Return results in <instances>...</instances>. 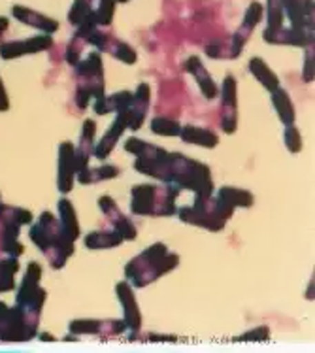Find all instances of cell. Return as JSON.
Returning a JSON list of instances; mask_svg holds the SVG:
<instances>
[{"label": "cell", "instance_id": "obj_6", "mask_svg": "<svg viewBox=\"0 0 315 353\" xmlns=\"http://www.w3.org/2000/svg\"><path fill=\"white\" fill-rule=\"evenodd\" d=\"M30 221H32V214L29 210L0 204V253H6L10 257L21 255L23 245L17 242L19 227Z\"/></svg>", "mask_w": 315, "mask_h": 353}, {"label": "cell", "instance_id": "obj_14", "mask_svg": "<svg viewBox=\"0 0 315 353\" xmlns=\"http://www.w3.org/2000/svg\"><path fill=\"white\" fill-rule=\"evenodd\" d=\"M99 206H101L102 212L112 219L114 229L121 234L123 240H132V238H136V229H134V225L130 223L129 219L123 216L121 212H119V208H117V204H115L110 196H102L101 201H99Z\"/></svg>", "mask_w": 315, "mask_h": 353}, {"label": "cell", "instance_id": "obj_16", "mask_svg": "<svg viewBox=\"0 0 315 353\" xmlns=\"http://www.w3.org/2000/svg\"><path fill=\"white\" fill-rule=\"evenodd\" d=\"M12 15H14L17 21L25 23V25H30V27H34V29L45 30L48 34L51 32H57L59 30V23L55 19H51L48 15L38 14L34 10H30V8H23V6H14L12 8Z\"/></svg>", "mask_w": 315, "mask_h": 353}, {"label": "cell", "instance_id": "obj_1", "mask_svg": "<svg viewBox=\"0 0 315 353\" xmlns=\"http://www.w3.org/2000/svg\"><path fill=\"white\" fill-rule=\"evenodd\" d=\"M30 238L43 255L48 257L53 268H63L74 253V238L61 219L51 212H43L36 225L30 229Z\"/></svg>", "mask_w": 315, "mask_h": 353}, {"label": "cell", "instance_id": "obj_31", "mask_svg": "<svg viewBox=\"0 0 315 353\" xmlns=\"http://www.w3.org/2000/svg\"><path fill=\"white\" fill-rule=\"evenodd\" d=\"M257 331H250V334H245V336H242L240 340H266L268 339V329L261 331V334H257Z\"/></svg>", "mask_w": 315, "mask_h": 353}, {"label": "cell", "instance_id": "obj_21", "mask_svg": "<svg viewBox=\"0 0 315 353\" xmlns=\"http://www.w3.org/2000/svg\"><path fill=\"white\" fill-rule=\"evenodd\" d=\"M179 134L183 138V142L187 144H199L204 148H215L219 138L215 137L212 130L201 129V127H194V125H187L183 129L179 130Z\"/></svg>", "mask_w": 315, "mask_h": 353}, {"label": "cell", "instance_id": "obj_26", "mask_svg": "<svg viewBox=\"0 0 315 353\" xmlns=\"http://www.w3.org/2000/svg\"><path fill=\"white\" fill-rule=\"evenodd\" d=\"M59 219L63 221L68 232L72 234V238L76 240L79 236V225H78V217H76V212H74V206L68 199H61L59 202Z\"/></svg>", "mask_w": 315, "mask_h": 353}, {"label": "cell", "instance_id": "obj_5", "mask_svg": "<svg viewBox=\"0 0 315 353\" xmlns=\"http://www.w3.org/2000/svg\"><path fill=\"white\" fill-rule=\"evenodd\" d=\"M179 217L185 223L199 225L210 231H221L230 214L217 202V199L210 196H196L193 206L179 210Z\"/></svg>", "mask_w": 315, "mask_h": 353}, {"label": "cell", "instance_id": "obj_22", "mask_svg": "<svg viewBox=\"0 0 315 353\" xmlns=\"http://www.w3.org/2000/svg\"><path fill=\"white\" fill-rule=\"evenodd\" d=\"M250 70L253 74H255V78L263 83V85L268 89V91H276L278 87H280V79H278V76L268 68V66L265 65V61L263 59H251L250 61Z\"/></svg>", "mask_w": 315, "mask_h": 353}, {"label": "cell", "instance_id": "obj_30", "mask_svg": "<svg viewBox=\"0 0 315 353\" xmlns=\"http://www.w3.org/2000/svg\"><path fill=\"white\" fill-rule=\"evenodd\" d=\"M304 79L312 81L314 79V48L306 55V66H304Z\"/></svg>", "mask_w": 315, "mask_h": 353}, {"label": "cell", "instance_id": "obj_28", "mask_svg": "<svg viewBox=\"0 0 315 353\" xmlns=\"http://www.w3.org/2000/svg\"><path fill=\"white\" fill-rule=\"evenodd\" d=\"M151 130L157 132V134H163V137H176V134H179L181 127H179V123L174 121V119L155 117V119L151 121Z\"/></svg>", "mask_w": 315, "mask_h": 353}, {"label": "cell", "instance_id": "obj_29", "mask_svg": "<svg viewBox=\"0 0 315 353\" xmlns=\"http://www.w3.org/2000/svg\"><path fill=\"white\" fill-rule=\"evenodd\" d=\"M283 140H285L287 148L291 150V153H298L302 150V138L298 129H294L291 125H287L285 134H283Z\"/></svg>", "mask_w": 315, "mask_h": 353}, {"label": "cell", "instance_id": "obj_3", "mask_svg": "<svg viewBox=\"0 0 315 353\" xmlns=\"http://www.w3.org/2000/svg\"><path fill=\"white\" fill-rule=\"evenodd\" d=\"M178 188L161 185H136L132 189L130 210L136 216H172L176 214L174 202L178 199Z\"/></svg>", "mask_w": 315, "mask_h": 353}, {"label": "cell", "instance_id": "obj_24", "mask_svg": "<svg viewBox=\"0 0 315 353\" xmlns=\"http://www.w3.org/2000/svg\"><path fill=\"white\" fill-rule=\"evenodd\" d=\"M272 102L274 106H276V110H278V114H280L281 121L285 123V125H293L294 108L285 89H280V87H278L276 91H272Z\"/></svg>", "mask_w": 315, "mask_h": 353}, {"label": "cell", "instance_id": "obj_32", "mask_svg": "<svg viewBox=\"0 0 315 353\" xmlns=\"http://www.w3.org/2000/svg\"><path fill=\"white\" fill-rule=\"evenodd\" d=\"M10 108V101H8L6 91H4V85H2V79H0V112Z\"/></svg>", "mask_w": 315, "mask_h": 353}, {"label": "cell", "instance_id": "obj_33", "mask_svg": "<svg viewBox=\"0 0 315 353\" xmlns=\"http://www.w3.org/2000/svg\"><path fill=\"white\" fill-rule=\"evenodd\" d=\"M8 25H10V21H8L6 17H0V38H2V34L6 32Z\"/></svg>", "mask_w": 315, "mask_h": 353}, {"label": "cell", "instance_id": "obj_8", "mask_svg": "<svg viewBox=\"0 0 315 353\" xmlns=\"http://www.w3.org/2000/svg\"><path fill=\"white\" fill-rule=\"evenodd\" d=\"M117 0H76L68 12V21L74 27L93 25L108 27L114 19V10Z\"/></svg>", "mask_w": 315, "mask_h": 353}, {"label": "cell", "instance_id": "obj_34", "mask_svg": "<svg viewBox=\"0 0 315 353\" xmlns=\"http://www.w3.org/2000/svg\"><path fill=\"white\" fill-rule=\"evenodd\" d=\"M117 2H127V0H117Z\"/></svg>", "mask_w": 315, "mask_h": 353}, {"label": "cell", "instance_id": "obj_17", "mask_svg": "<svg viewBox=\"0 0 315 353\" xmlns=\"http://www.w3.org/2000/svg\"><path fill=\"white\" fill-rule=\"evenodd\" d=\"M115 291H117V296H119V301L123 303V308H125V325H127V329L136 332L140 329L142 319H140V310H138V304L134 301L132 291H130L127 283H119L115 288Z\"/></svg>", "mask_w": 315, "mask_h": 353}, {"label": "cell", "instance_id": "obj_15", "mask_svg": "<svg viewBox=\"0 0 315 353\" xmlns=\"http://www.w3.org/2000/svg\"><path fill=\"white\" fill-rule=\"evenodd\" d=\"M94 130H96V125H94L93 119H87L85 125H83V130H81V140H79L78 150H74L76 172L78 174L85 172L89 168V157H91V152H93Z\"/></svg>", "mask_w": 315, "mask_h": 353}, {"label": "cell", "instance_id": "obj_20", "mask_svg": "<svg viewBox=\"0 0 315 353\" xmlns=\"http://www.w3.org/2000/svg\"><path fill=\"white\" fill-rule=\"evenodd\" d=\"M125 129H127V123L123 121L121 117L117 116V119H115L114 125L110 127V130H108L106 134H104V138L101 140V144L96 145V148H93L94 157L106 159L108 155L112 153V150L115 148V144H117L119 137H121L123 132H125Z\"/></svg>", "mask_w": 315, "mask_h": 353}, {"label": "cell", "instance_id": "obj_13", "mask_svg": "<svg viewBox=\"0 0 315 353\" xmlns=\"http://www.w3.org/2000/svg\"><path fill=\"white\" fill-rule=\"evenodd\" d=\"M221 102H223V119L221 129L230 134L236 130V79L227 76L221 85Z\"/></svg>", "mask_w": 315, "mask_h": 353}, {"label": "cell", "instance_id": "obj_19", "mask_svg": "<svg viewBox=\"0 0 315 353\" xmlns=\"http://www.w3.org/2000/svg\"><path fill=\"white\" fill-rule=\"evenodd\" d=\"M217 202L232 216V210L236 208V206H244V208L245 206H251L253 204V195L247 193V191H242V189L223 188L219 191Z\"/></svg>", "mask_w": 315, "mask_h": 353}, {"label": "cell", "instance_id": "obj_18", "mask_svg": "<svg viewBox=\"0 0 315 353\" xmlns=\"http://www.w3.org/2000/svg\"><path fill=\"white\" fill-rule=\"evenodd\" d=\"M185 70L189 74H193L194 79H196V83L201 85V91L204 93L206 99H215L217 97V85H215V81L212 79V76L208 74V70L202 66L201 59L199 57H191L185 61Z\"/></svg>", "mask_w": 315, "mask_h": 353}, {"label": "cell", "instance_id": "obj_27", "mask_svg": "<svg viewBox=\"0 0 315 353\" xmlns=\"http://www.w3.org/2000/svg\"><path fill=\"white\" fill-rule=\"evenodd\" d=\"M119 174V168H115L114 165H104L101 168H87L85 172L78 174V178L81 183H96V181L110 180V178H115Z\"/></svg>", "mask_w": 315, "mask_h": 353}, {"label": "cell", "instance_id": "obj_11", "mask_svg": "<svg viewBox=\"0 0 315 353\" xmlns=\"http://www.w3.org/2000/svg\"><path fill=\"white\" fill-rule=\"evenodd\" d=\"M53 46V38L50 34L42 37H32L29 40H19V42H8L0 46V57L2 59H17L29 53H38V51L50 50Z\"/></svg>", "mask_w": 315, "mask_h": 353}, {"label": "cell", "instance_id": "obj_12", "mask_svg": "<svg viewBox=\"0 0 315 353\" xmlns=\"http://www.w3.org/2000/svg\"><path fill=\"white\" fill-rule=\"evenodd\" d=\"M74 145L70 142H63L59 148V172H57V185L59 191L66 195L70 193L74 185V176H76V159H74Z\"/></svg>", "mask_w": 315, "mask_h": 353}, {"label": "cell", "instance_id": "obj_25", "mask_svg": "<svg viewBox=\"0 0 315 353\" xmlns=\"http://www.w3.org/2000/svg\"><path fill=\"white\" fill-rule=\"evenodd\" d=\"M17 270H19V261H17V257L0 259V293L15 288L14 276Z\"/></svg>", "mask_w": 315, "mask_h": 353}, {"label": "cell", "instance_id": "obj_2", "mask_svg": "<svg viewBox=\"0 0 315 353\" xmlns=\"http://www.w3.org/2000/svg\"><path fill=\"white\" fill-rule=\"evenodd\" d=\"M178 255L168 253L165 244H153L148 252L138 255L136 259L127 265V278L132 285L142 288L178 267Z\"/></svg>", "mask_w": 315, "mask_h": 353}, {"label": "cell", "instance_id": "obj_23", "mask_svg": "<svg viewBox=\"0 0 315 353\" xmlns=\"http://www.w3.org/2000/svg\"><path fill=\"white\" fill-rule=\"evenodd\" d=\"M121 234L112 229V231H94L85 238V245L91 250H104V248H114L121 244Z\"/></svg>", "mask_w": 315, "mask_h": 353}, {"label": "cell", "instance_id": "obj_10", "mask_svg": "<svg viewBox=\"0 0 315 353\" xmlns=\"http://www.w3.org/2000/svg\"><path fill=\"white\" fill-rule=\"evenodd\" d=\"M261 17H263V4L251 2V6L247 8V12H245V17L244 21H242V25H240V29L236 30V34L230 40V59L238 57V55L242 53L245 42H247L251 34H253V29L257 27V23L261 21Z\"/></svg>", "mask_w": 315, "mask_h": 353}, {"label": "cell", "instance_id": "obj_4", "mask_svg": "<svg viewBox=\"0 0 315 353\" xmlns=\"http://www.w3.org/2000/svg\"><path fill=\"white\" fill-rule=\"evenodd\" d=\"M76 81H78V93H76L78 108H87L91 97H94V99L104 97L101 53L94 51L83 63L76 65Z\"/></svg>", "mask_w": 315, "mask_h": 353}, {"label": "cell", "instance_id": "obj_7", "mask_svg": "<svg viewBox=\"0 0 315 353\" xmlns=\"http://www.w3.org/2000/svg\"><path fill=\"white\" fill-rule=\"evenodd\" d=\"M38 331V323L30 319L25 312L15 304L8 306L0 303V340L2 342H27Z\"/></svg>", "mask_w": 315, "mask_h": 353}, {"label": "cell", "instance_id": "obj_9", "mask_svg": "<svg viewBox=\"0 0 315 353\" xmlns=\"http://www.w3.org/2000/svg\"><path fill=\"white\" fill-rule=\"evenodd\" d=\"M76 34L83 38L85 43H93L101 51H106L112 57H117L123 63H127V65H134L136 63V51L132 50L129 43L117 40L114 34H110L106 30H101L99 27H93V25H81L76 30Z\"/></svg>", "mask_w": 315, "mask_h": 353}]
</instances>
